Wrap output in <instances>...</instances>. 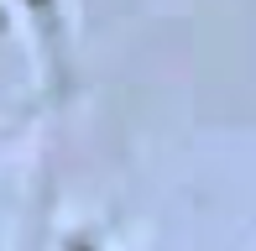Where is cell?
I'll return each instance as SVG.
<instances>
[{"label":"cell","mask_w":256,"mask_h":251,"mask_svg":"<svg viewBox=\"0 0 256 251\" xmlns=\"http://www.w3.org/2000/svg\"><path fill=\"white\" fill-rule=\"evenodd\" d=\"M32 6H48V0H32Z\"/></svg>","instance_id":"1"}]
</instances>
